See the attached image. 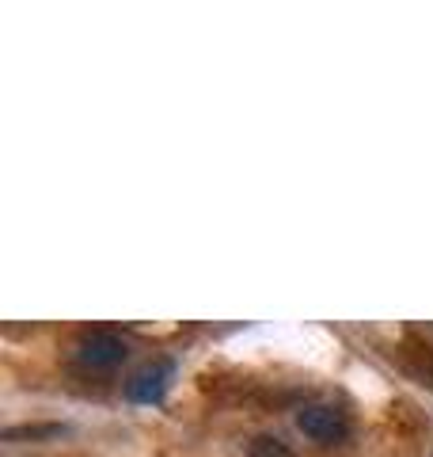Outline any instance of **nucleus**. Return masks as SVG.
<instances>
[{
  "mask_svg": "<svg viewBox=\"0 0 433 457\" xmlns=\"http://www.w3.org/2000/svg\"><path fill=\"white\" fill-rule=\"evenodd\" d=\"M129 354V343L118 332H107V328H95V332H84L77 343V359L92 370H114L122 366Z\"/></svg>",
  "mask_w": 433,
  "mask_h": 457,
  "instance_id": "f257e3e1",
  "label": "nucleus"
},
{
  "mask_svg": "<svg viewBox=\"0 0 433 457\" xmlns=\"http://www.w3.org/2000/svg\"><path fill=\"white\" fill-rule=\"evenodd\" d=\"M297 427L312 442H320V446H335V442H346V435H350L346 416L339 408H331V404H305L297 411Z\"/></svg>",
  "mask_w": 433,
  "mask_h": 457,
  "instance_id": "f03ea898",
  "label": "nucleus"
},
{
  "mask_svg": "<svg viewBox=\"0 0 433 457\" xmlns=\"http://www.w3.org/2000/svg\"><path fill=\"white\" fill-rule=\"evenodd\" d=\"M171 378H176V362L156 359L149 366H141L137 374L126 381V396L134 400V404H160L171 389Z\"/></svg>",
  "mask_w": 433,
  "mask_h": 457,
  "instance_id": "7ed1b4c3",
  "label": "nucleus"
},
{
  "mask_svg": "<svg viewBox=\"0 0 433 457\" xmlns=\"http://www.w3.org/2000/svg\"><path fill=\"white\" fill-rule=\"evenodd\" d=\"M248 457H289V450L282 446L278 438H270V435H258L248 442Z\"/></svg>",
  "mask_w": 433,
  "mask_h": 457,
  "instance_id": "20e7f679",
  "label": "nucleus"
}]
</instances>
